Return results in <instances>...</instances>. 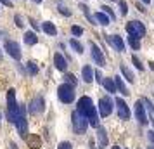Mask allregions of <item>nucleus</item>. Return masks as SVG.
I'll use <instances>...</instances> for the list:
<instances>
[{
  "label": "nucleus",
  "mask_w": 154,
  "mask_h": 149,
  "mask_svg": "<svg viewBox=\"0 0 154 149\" xmlns=\"http://www.w3.org/2000/svg\"><path fill=\"white\" fill-rule=\"evenodd\" d=\"M78 111L83 116H87L88 123L94 128H99V114L95 113V106H94L90 97H82V99L78 101Z\"/></svg>",
  "instance_id": "nucleus-1"
},
{
  "label": "nucleus",
  "mask_w": 154,
  "mask_h": 149,
  "mask_svg": "<svg viewBox=\"0 0 154 149\" xmlns=\"http://www.w3.org/2000/svg\"><path fill=\"white\" fill-rule=\"evenodd\" d=\"M71 121H73V130H75V134H85L87 132V125H88V120H87V116L80 113V111H73L71 114Z\"/></svg>",
  "instance_id": "nucleus-2"
},
{
  "label": "nucleus",
  "mask_w": 154,
  "mask_h": 149,
  "mask_svg": "<svg viewBox=\"0 0 154 149\" xmlns=\"http://www.w3.org/2000/svg\"><path fill=\"white\" fill-rule=\"evenodd\" d=\"M57 97H59V101L64 102V104H71V102L75 101V87L69 85V83L59 85V88H57Z\"/></svg>",
  "instance_id": "nucleus-3"
},
{
  "label": "nucleus",
  "mask_w": 154,
  "mask_h": 149,
  "mask_svg": "<svg viewBox=\"0 0 154 149\" xmlns=\"http://www.w3.org/2000/svg\"><path fill=\"white\" fill-rule=\"evenodd\" d=\"M112 99L109 97V95H104V97H100V101H99V109H100V116H109V114L112 113Z\"/></svg>",
  "instance_id": "nucleus-4"
},
{
  "label": "nucleus",
  "mask_w": 154,
  "mask_h": 149,
  "mask_svg": "<svg viewBox=\"0 0 154 149\" xmlns=\"http://www.w3.org/2000/svg\"><path fill=\"white\" fill-rule=\"evenodd\" d=\"M4 47H5L7 54L12 57V59H16V61H19V59H21V47H19V43H17V42H14V40H7Z\"/></svg>",
  "instance_id": "nucleus-5"
},
{
  "label": "nucleus",
  "mask_w": 154,
  "mask_h": 149,
  "mask_svg": "<svg viewBox=\"0 0 154 149\" xmlns=\"http://www.w3.org/2000/svg\"><path fill=\"white\" fill-rule=\"evenodd\" d=\"M26 109L23 107V111H21V114H19V118H17V121H16L14 125L17 127V132H19V135H21L23 139H26L28 135H26V132H28V123H26Z\"/></svg>",
  "instance_id": "nucleus-6"
},
{
  "label": "nucleus",
  "mask_w": 154,
  "mask_h": 149,
  "mask_svg": "<svg viewBox=\"0 0 154 149\" xmlns=\"http://www.w3.org/2000/svg\"><path fill=\"white\" fill-rule=\"evenodd\" d=\"M106 36V42L109 43V45H112L114 47V50H118V52H125V42H123V38L118 35H104Z\"/></svg>",
  "instance_id": "nucleus-7"
},
{
  "label": "nucleus",
  "mask_w": 154,
  "mask_h": 149,
  "mask_svg": "<svg viewBox=\"0 0 154 149\" xmlns=\"http://www.w3.org/2000/svg\"><path fill=\"white\" fill-rule=\"evenodd\" d=\"M135 118L139 120L140 125H147V114H146V109H144V102L139 101V102H135Z\"/></svg>",
  "instance_id": "nucleus-8"
},
{
  "label": "nucleus",
  "mask_w": 154,
  "mask_h": 149,
  "mask_svg": "<svg viewBox=\"0 0 154 149\" xmlns=\"http://www.w3.org/2000/svg\"><path fill=\"white\" fill-rule=\"evenodd\" d=\"M92 59H94L95 64H99L100 68L106 66V57H104V54H102V50L99 49L95 43H92Z\"/></svg>",
  "instance_id": "nucleus-9"
},
{
  "label": "nucleus",
  "mask_w": 154,
  "mask_h": 149,
  "mask_svg": "<svg viewBox=\"0 0 154 149\" xmlns=\"http://www.w3.org/2000/svg\"><path fill=\"white\" fill-rule=\"evenodd\" d=\"M114 104L118 106V114L121 120H128L130 118V109H128V104H126L123 99H116L114 101Z\"/></svg>",
  "instance_id": "nucleus-10"
},
{
  "label": "nucleus",
  "mask_w": 154,
  "mask_h": 149,
  "mask_svg": "<svg viewBox=\"0 0 154 149\" xmlns=\"http://www.w3.org/2000/svg\"><path fill=\"white\" fill-rule=\"evenodd\" d=\"M24 141L28 144V147H31V149H38L42 146V139H40V135H36V134H29Z\"/></svg>",
  "instance_id": "nucleus-11"
},
{
  "label": "nucleus",
  "mask_w": 154,
  "mask_h": 149,
  "mask_svg": "<svg viewBox=\"0 0 154 149\" xmlns=\"http://www.w3.org/2000/svg\"><path fill=\"white\" fill-rule=\"evenodd\" d=\"M38 111H43V99H42V97L33 99V101H31V104H29V113L36 114Z\"/></svg>",
  "instance_id": "nucleus-12"
},
{
  "label": "nucleus",
  "mask_w": 154,
  "mask_h": 149,
  "mask_svg": "<svg viewBox=\"0 0 154 149\" xmlns=\"http://www.w3.org/2000/svg\"><path fill=\"white\" fill-rule=\"evenodd\" d=\"M54 64H56V68L59 71H64L66 70V66H68V63H66V59H64L59 52L57 54H54Z\"/></svg>",
  "instance_id": "nucleus-13"
},
{
  "label": "nucleus",
  "mask_w": 154,
  "mask_h": 149,
  "mask_svg": "<svg viewBox=\"0 0 154 149\" xmlns=\"http://www.w3.org/2000/svg\"><path fill=\"white\" fill-rule=\"evenodd\" d=\"M82 78H83L85 83H90L92 80H94V71H92L90 66H83V70H82Z\"/></svg>",
  "instance_id": "nucleus-14"
},
{
  "label": "nucleus",
  "mask_w": 154,
  "mask_h": 149,
  "mask_svg": "<svg viewBox=\"0 0 154 149\" xmlns=\"http://www.w3.org/2000/svg\"><path fill=\"white\" fill-rule=\"evenodd\" d=\"M114 78V83H116V88H118L119 92L123 94V95H130V90L126 88V85L123 83V80L119 78V76H112Z\"/></svg>",
  "instance_id": "nucleus-15"
},
{
  "label": "nucleus",
  "mask_w": 154,
  "mask_h": 149,
  "mask_svg": "<svg viewBox=\"0 0 154 149\" xmlns=\"http://www.w3.org/2000/svg\"><path fill=\"white\" fill-rule=\"evenodd\" d=\"M42 29L47 33V35H50V36H56V35H57V28H56V26H54L50 21H45V23H43V24H42Z\"/></svg>",
  "instance_id": "nucleus-16"
},
{
  "label": "nucleus",
  "mask_w": 154,
  "mask_h": 149,
  "mask_svg": "<svg viewBox=\"0 0 154 149\" xmlns=\"http://www.w3.org/2000/svg\"><path fill=\"white\" fill-rule=\"evenodd\" d=\"M36 42H38V36H36L35 31H26L24 33V43L26 45H35Z\"/></svg>",
  "instance_id": "nucleus-17"
},
{
  "label": "nucleus",
  "mask_w": 154,
  "mask_h": 149,
  "mask_svg": "<svg viewBox=\"0 0 154 149\" xmlns=\"http://www.w3.org/2000/svg\"><path fill=\"white\" fill-rule=\"evenodd\" d=\"M102 85H104V88H106L109 94L116 92V83H114V78H106V80H102Z\"/></svg>",
  "instance_id": "nucleus-18"
},
{
  "label": "nucleus",
  "mask_w": 154,
  "mask_h": 149,
  "mask_svg": "<svg viewBox=\"0 0 154 149\" xmlns=\"http://www.w3.org/2000/svg\"><path fill=\"white\" fill-rule=\"evenodd\" d=\"M119 71L123 73V76H125V78L128 80L130 83H133V82H135V76H133V73H132L130 70H128V68H126L125 64H119Z\"/></svg>",
  "instance_id": "nucleus-19"
},
{
  "label": "nucleus",
  "mask_w": 154,
  "mask_h": 149,
  "mask_svg": "<svg viewBox=\"0 0 154 149\" xmlns=\"http://www.w3.org/2000/svg\"><path fill=\"white\" fill-rule=\"evenodd\" d=\"M95 21L99 23V24H102V26H107L109 24V16L107 14H104V12H95Z\"/></svg>",
  "instance_id": "nucleus-20"
},
{
  "label": "nucleus",
  "mask_w": 154,
  "mask_h": 149,
  "mask_svg": "<svg viewBox=\"0 0 154 149\" xmlns=\"http://www.w3.org/2000/svg\"><path fill=\"white\" fill-rule=\"evenodd\" d=\"M14 106H17V102H16V90L11 88V90H7V107H14Z\"/></svg>",
  "instance_id": "nucleus-21"
},
{
  "label": "nucleus",
  "mask_w": 154,
  "mask_h": 149,
  "mask_svg": "<svg viewBox=\"0 0 154 149\" xmlns=\"http://www.w3.org/2000/svg\"><path fill=\"white\" fill-rule=\"evenodd\" d=\"M69 45H71V49L75 50V52H78V54H83V45L78 42L76 38H71V40H69Z\"/></svg>",
  "instance_id": "nucleus-22"
},
{
  "label": "nucleus",
  "mask_w": 154,
  "mask_h": 149,
  "mask_svg": "<svg viewBox=\"0 0 154 149\" xmlns=\"http://www.w3.org/2000/svg\"><path fill=\"white\" fill-rule=\"evenodd\" d=\"M133 24H135V28H137L139 38H142V36H146V26H144V23H142V21H133Z\"/></svg>",
  "instance_id": "nucleus-23"
},
{
  "label": "nucleus",
  "mask_w": 154,
  "mask_h": 149,
  "mask_svg": "<svg viewBox=\"0 0 154 149\" xmlns=\"http://www.w3.org/2000/svg\"><path fill=\"white\" fill-rule=\"evenodd\" d=\"M80 9H82V11H83V14L87 16V19H88V21H90L92 24H95V17H94V16L90 14V11H88V7H87V5H85V4H80Z\"/></svg>",
  "instance_id": "nucleus-24"
},
{
  "label": "nucleus",
  "mask_w": 154,
  "mask_h": 149,
  "mask_svg": "<svg viewBox=\"0 0 154 149\" xmlns=\"http://www.w3.org/2000/svg\"><path fill=\"white\" fill-rule=\"evenodd\" d=\"M26 70H28V73L31 76H35L36 73H38V66H36L33 61H29V63H26Z\"/></svg>",
  "instance_id": "nucleus-25"
},
{
  "label": "nucleus",
  "mask_w": 154,
  "mask_h": 149,
  "mask_svg": "<svg viewBox=\"0 0 154 149\" xmlns=\"http://www.w3.org/2000/svg\"><path fill=\"white\" fill-rule=\"evenodd\" d=\"M126 31H128V35L130 36H137V38H139V33H137V28H135L133 21H130L128 24H126Z\"/></svg>",
  "instance_id": "nucleus-26"
},
{
  "label": "nucleus",
  "mask_w": 154,
  "mask_h": 149,
  "mask_svg": "<svg viewBox=\"0 0 154 149\" xmlns=\"http://www.w3.org/2000/svg\"><path fill=\"white\" fill-rule=\"evenodd\" d=\"M128 43L132 45L133 50H139L140 49V42H139V38H137V36H128Z\"/></svg>",
  "instance_id": "nucleus-27"
},
{
  "label": "nucleus",
  "mask_w": 154,
  "mask_h": 149,
  "mask_svg": "<svg viewBox=\"0 0 154 149\" xmlns=\"http://www.w3.org/2000/svg\"><path fill=\"white\" fill-rule=\"evenodd\" d=\"M102 12H104V14H107L109 16V19H111V21H114V19H116V16H114V12H112V9L109 7V5H102Z\"/></svg>",
  "instance_id": "nucleus-28"
},
{
  "label": "nucleus",
  "mask_w": 154,
  "mask_h": 149,
  "mask_svg": "<svg viewBox=\"0 0 154 149\" xmlns=\"http://www.w3.org/2000/svg\"><path fill=\"white\" fill-rule=\"evenodd\" d=\"M64 80H66V83H69V85H76L78 83V80H76V76H75V75H73V73H68V75H66V76H64Z\"/></svg>",
  "instance_id": "nucleus-29"
},
{
  "label": "nucleus",
  "mask_w": 154,
  "mask_h": 149,
  "mask_svg": "<svg viewBox=\"0 0 154 149\" xmlns=\"http://www.w3.org/2000/svg\"><path fill=\"white\" fill-rule=\"evenodd\" d=\"M99 141H100L102 146L107 144V135H106V130H104V128H100V127H99Z\"/></svg>",
  "instance_id": "nucleus-30"
},
{
  "label": "nucleus",
  "mask_w": 154,
  "mask_h": 149,
  "mask_svg": "<svg viewBox=\"0 0 154 149\" xmlns=\"http://www.w3.org/2000/svg\"><path fill=\"white\" fill-rule=\"evenodd\" d=\"M118 5H119V12H121V14H123V16L128 14V4H126V2L119 0V2H118Z\"/></svg>",
  "instance_id": "nucleus-31"
},
{
  "label": "nucleus",
  "mask_w": 154,
  "mask_h": 149,
  "mask_svg": "<svg viewBox=\"0 0 154 149\" xmlns=\"http://www.w3.org/2000/svg\"><path fill=\"white\" fill-rule=\"evenodd\" d=\"M71 33H73L75 36H82V35H83V28L75 24V26H71Z\"/></svg>",
  "instance_id": "nucleus-32"
},
{
  "label": "nucleus",
  "mask_w": 154,
  "mask_h": 149,
  "mask_svg": "<svg viewBox=\"0 0 154 149\" xmlns=\"http://www.w3.org/2000/svg\"><path fill=\"white\" fill-rule=\"evenodd\" d=\"M132 61H133V64H135V68L139 71H144V66H142V63L139 61V57L137 56H132Z\"/></svg>",
  "instance_id": "nucleus-33"
},
{
  "label": "nucleus",
  "mask_w": 154,
  "mask_h": 149,
  "mask_svg": "<svg viewBox=\"0 0 154 149\" xmlns=\"http://www.w3.org/2000/svg\"><path fill=\"white\" fill-rule=\"evenodd\" d=\"M14 21H16V26H17V28H23V26H24V23H23V19H21V16L19 14L14 16Z\"/></svg>",
  "instance_id": "nucleus-34"
},
{
  "label": "nucleus",
  "mask_w": 154,
  "mask_h": 149,
  "mask_svg": "<svg viewBox=\"0 0 154 149\" xmlns=\"http://www.w3.org/2000/svg\"><path fill=\"white\" fill-rule=\"evenodd\" d=\"M142 102H144V104H146V106H147V109H149L151 113H154V106H152V102H151V101H149V99H146V97H144V99H142Z\"/></svg>",
  "instance_id": "nucleus-35"
},
{
  "label": "nucleus",
  "mask_w": 154,
  "mask_h": 149,
  "mask_svg": "<svg viewBox=\"0 0 154 149\" xmlns=\"http://www.w3.org/2000/svg\"><path fill=\"white\" fill-rule=\"evenodd\" d=\"M57 149H73V146H71V142H61Z\"/></svg>",
  "instance_id": "nucleus-36"
},
{
  "label": "nucleus",
  "mask_w": 154,
  "mask_h": 149,
  "mask_svg": "<svg viewBox=\"0 0 154 149\" xmlns=\"http://www.w3.org/2000/svg\"><path fill=\"white\" fill-rule=\"evenodd\" d=\"M59 12H61L63 16H68V17L71 16V11L69 9H66V7H59Z\"/></svg>",
  "instance_id": "nucleus-37"
},
{
  "label": "nucleus",
  "mask_w": 154,
  "mask_h": 149,
  "mask_svg": "<svg viewBox=\"0 0 154 149\" xmlns=\"http://www.w3.org/2000/svg\"><path fill=\"white\" fill-rule=\"evenodd\" d=\"M28 21H29V24H31V26H33V29H40V26H38V23H36L35 19H33V17H29Z\"/></svg>",
  "instance_id": "nucleus-38"
},
{
  "label": "nucleus",
  "mask_w": 154,
  "mask_h": 149,
  "mask_svg": "<svg viewBox=\"0 0 154 149\" xmlns=\"http://www.w3.org/2000/svg\"><path fill=\"white\" fill-rule=\"evenodd\" d=\"M147 139L151 144H154V132H147Z\"/></svg>",
  "instance_id": "nucleus-39"
},
{
  "label": "nucleus",
  "mask_w": 154,
  "mask_h": 149,
  "mask_svg": "<svg viewBox=\"0 0 154 149\" xmlns=\"http://www.w3.org/2000/svg\"><path fill=\"white\" fill-rule=\"evenodd\" d=\"M0 2H2L5 7H12V0H0Z\"/></svg>",
  "instance_id": "nucleus-40"
},
{
  "label": "nucleus",
  "mask_w": 154,
  "mask_h": 149,
  "mask_svg": "<svg viewBox=\"0 0 154 149\" xmlns=\"http://www.w3.org/2000/svg\"><path fill=\"white\" fill-rule=\"evenodd\" d=\"M95 80H97V82H100V83H102V76H100V73H99V71H95Z\"/></svg>",
  "instance_id": "nucleus-41"
},
{
  "label": "nucleus",
  "mask_w": 154,
  "mask_h": 149,
  "mask_svg": "<svg viewBox=\"0 0 154 149\" xmlns=\"http://www.w3.org/2000/svg\"><path fill=\"white\" fill-rule=\"evenodd\" d=\"M137 9H139V12H146V9H144L142 4H137Z\"/></svg>",
  "instance_id": "nucleus-42"
},
{
  "label": "nucleus",
  "mask_w": 154,
  "mask_h": 149,
  "mask_svg": "<svg viewBox=\"0 0 154 149\" xmlns=\"http://www.w3.org/2000/svg\"><path fill=\"white\" fill-rule=\"evenodd\" d=\"M149 66H151V70L154 71V61H151V63H149Z\"/></svg>",
  "instance_id": "nucleus-43"
},
{
  "label": "nucleus",
  "mask_w": 154,
  "mask_h": 149,
  "mask_svg": "<svg viewBox=\"0 0 154 149\" xmlns=\"http://www.w3.org/2000/svg\"><path fill=\"white\" fill-rule=\"evenodd\" d=\"M142 4H151V0H140Z\"/></svg>",
  "instance_id": "nucleus-44"
},
{
  "label": "nucleus",
  "mask_w": 154,
  "mask_h": 149,
  "mask_svg": "<svg viewBox=\"0 0 154 149\" xmlns=\"http://www.w3.org/2000/svg\"><path fill=\"white\" fill-rule=\"evenodd\" d=\"M11 149H17V146L16 144H11Z\"/></svg>",
  "instance_id": "nucleus-45"
},
{
  "label": "nucleus",
  "mask_w": 154,
  "mask_h": 149,
  "mask_svg": "<svg viewBox=\"0 0 154 149\" xmlns=\"http://www.w3.org/2000/svg\"><path fill=\"white\" fill-rule=\"evenodd\" d=\"M147 149H154V144H149V147Z\"/></svg>",
  "instance_id": "nucleus-46"
},
{
  "label": "nucleus",
  "mask_w": 154,
  "mask_h": 149,
  "mask_svg": "<svg viewBox=\"0 0 154 149\" xmlns=\"http://www.w3.org/2000/svg\"><path fill=\"white\" fill-rule=\"evenodd\" d=\"M33 2H35V4H40V2H42V0H33Z\"/></svg>",
  "instance_id": "nucleus-47"
},
{
  "label": "nucleus",
  "mask_w": 154,
  "mask_h": 149,
  "mask_svg": "<svg viewBox=\"0 0 154 149\" xmlns=\"http://www.w3.org/2000/svg\"><path fill=\"white\" fill-rule=\"evenodd\" d=\"M112 149H119V147H118V146H114V147H112Z\"/></svg>",
  "instance_id": "nucleus-48"
},
{
  "label": "nucleus",
  "mask_w": 154,
  "mask_h": 149,
  "mask_svg": "<svg viewBox=\"0 0 154 149\" xmlns=\"http://www.w3.org/2000/svg\"><path fill=\"white\" fill-rule=\"evenodd\" d=\"M0 120H2V114H0Z\"/></svg>",
  "instance_id": "nucleus-49"
},
{
  "label": "nucleus",
  "mask_w": 154,
  "mask_h": 149,
  "mask_svg": "<svg viewBox=\"0 0 154 149\" xmlns=\"http://www.w3.org/2000/svg\"><path fill=\"white\" fill-rule=\"evenodd\" d=\"M0 57H2V52H0Z\"/></svg>",
  "instance_id": "nucleus-50"
}]
</instances>
